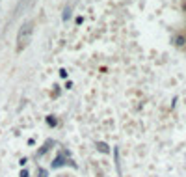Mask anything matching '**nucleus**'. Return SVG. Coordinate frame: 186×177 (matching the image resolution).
I'll return each instance as SVG.
<instances>
[{"label": "nucleus", "instance_id": "obj_1", "mask_svg": "<svg viewBox=\"0 0 186 177\" xmlns=\"http://www.w3.org/2000/svg\"><path fill=\"white\" fill-rule=\"evenodd\" d=\"M30 37H32V22L28 21L19 28V32H17V50L24 49L28 45V41H30Z\"/></svg>", "mask_w": 186, "mask_h": 177}, {"label": "nucleus", "instance_id": "obj_2", "mask_svg": "<svg viewBox=\"0 0 186 177\" xmlns=\"http://www.w3.org/2000/svg\"><path fill=\"white\" fill-rule=\"evenodd\" d=\"M95 145H97V149H99V151H101V153H108V151H110V147H108V144H104V142H97V144H95Z\"/></svg>", "mask_w": 186, "mask_h": 177}, {"label": "nucleus", "instance_id": "obj_3", "mask_svg": "<svg viewBox=\"0 0 186 177\" xmlns=\"http://www.w3.org/2000/svg\"><path fill=\"white\" fill-rule=\"evenodd\" d=\"M60 164H63V157H62V155H60V157H56V160L52 162V168H58Z\"/></svg>", "mask_w": 186, "mask_h": 177}, {"label": "nucleus", "instance_id": "obj_4", "mask_svg": "<svg viewBox=\"0 0 186 177\" xmlns=\"http://www.w3.org/2000/svg\"><path fill=\"white\" fill-rule=\"evenodd\" d=\"M49 145H52V142H46V144L43 145V149H39V153H37V157H41L45 151H49Z\"/></svg>", "mask_w": 186, "mask_h": 177}, {"label": "nucleus", "instance_id": "obj_5", "mask_svg": "<svg viewBox=\"0 0 186 177\" xmlns=\"http://www.w3.org/2000/svg\"><path fill=\"white\" fill-rule=\"evenodd\" d=\"M46 121H49V125H50V127H54V125H56V119H54V116H49V117H46Z\"/></svg>", "mask_w": 186, "mask_h": 177}, {"label": "nucleus", "instance_id": "obj_6", "mask_svg": "<svg viewBox=\"0 0 186 177\" xmlns=\"http://www.w3.org/2000/svg\"><path fill=\"white\" fill-rule=\"evenodd\" d=\"M37 175H39V177H46V172H45V170L41 168V170H39V172H37Z\"/></svg>", "mask_w": 186, "mask_h": 177}, {"label": "nucleus", "instance_id": "obj_7", "mask_svg": "<svg viewBox=\"0 0 186 177\" xmlns=\"http://www.w3.org/2000/svg\"><path fill=\"white\" fill-rule=\"evenodd\" d=\"M60 76H62V78H67V71L62 69V71H60Z\"/></svg>", "mask_w": 186, "mask_h": 177}, {"label": "nucleus", "instance_id": "obj_8", "mask_svg": "<svg viewBox=\"0 0 186 177\" xmlns=\"http://www.w3.org/2000/svg\"><path fill=\"white\" fill-rule=\"evenodd\" d=\"M21 177H28V172H26V170H22V172H21Z\"/></svg>", "mask_w": 186, "mask_h": 177}]
</instances>
